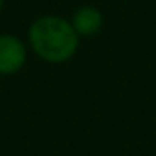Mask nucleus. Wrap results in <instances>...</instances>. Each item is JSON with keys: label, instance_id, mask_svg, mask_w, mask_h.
Masks as SVG:
<instances>
[{"label": "nucleus", "instance_id": "2", "mask_svg": "<svg viewBox=\"0 0 156 156\" xmlns=\"http://www.w3.org/2000/svg\"><path fill=\"white\" fill-rule=\"evenodd\" d=\"M28 61V46L13 33H0V75L19 73Z\"/></svg>", "mask_w": 156, "mask_h": 156}, {"label": "nucleus", "instance_id": "1", "mask_svg": "<svg viewBox=\"0 0 156 156\" xmlns=\"http://www.w3.org/2000/svg\"><path fill=\"white\" fill-rule=\"evenodd\" d=\"M79 42L70 19L61 15H41L28 28V48L48 64H64L73 59Z\"/></svg>", "mask_w": 156, "mask_h": 156}, {"label": "nucleus", "instance_id": "3", "mask_svg": "<svg viewBox=\"0 0 156 156\" xmlns=\"http://www.w3.org/2000/svg\"><path fill=\"white\" fill-rule=\"evenodd\" d=\"M70 22H72V28L75 30V33L79 35V39H88V37H94L98 35L101 30H103V13L92 6V4H85V6H79L70 17Z\"/></svg>", "mask_w": 156, "mask_h": 156}, {"label": "nucleus", "instance_id": "4", "mask_svg": "<svg viewBox=\"0 0 156 156\" xmlns=\"http://www.w3.org/2000/svg\"><path fill=\"white\" fill-rule=\"evenodd\" d=\"M4 11V0H0V13Z\"/></svg>", "mask_w": 156, "mask_h": 156}]
</instances>
